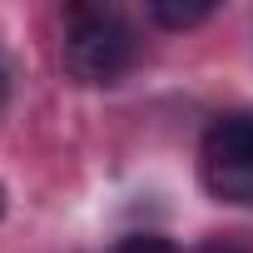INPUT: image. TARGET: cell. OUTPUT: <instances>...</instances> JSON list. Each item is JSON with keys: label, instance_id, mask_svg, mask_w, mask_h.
Masks as SVG:
<instances>
[{"label": "cell", "instance_id": "cell-1", "mask_svg": "<svg viewBox=\"0 0 253 253\" xmlns=\"http://www.w3.org/2000/svg\"><path fill=\"white\" fill-rule=\"evenodd\" d=\"M60 60H65V75L80 80V84H114L139 60L134 25L109 5H70Z\"/></svg>", "mask_w": 253, "mask_h": 253}, {"label": "cell", "instance_id": "cell-2", "mask_svg": "<svg viewBox=\"0 0 253 253\" xmlns=\"http://www.w3.org/2000/svg\"><path fill=\"white\" fill-rule=\"evenodd\" d=\"M199 179L218 204L253 209V114H218L204 129Z\"/></svg>", "mask_w": 253, "mask_h": 253}, {"label": "cell", "instance_id": "cell-3", "mask_svg": "<svg viewBox=\"0 0 253 253\" xmlns=\"http://www.w3.org/2000/svg\"><path fill=\"white\" fill-rule=\"evenodd\" d=\"M209 15H213L209 0H194V5H169V0H154V5H149V20H159V25H169V30H189V25H199V20H209Z\"/></svg>", "mask_w": 253, "mask_h": 253}, {"label": "cell", "instance_id": "cell-4", "mask_svg": "<svg viewBox=\"0 0 253 253\" xmlns=\"http://www.w3.org/2000/svg\"><path fill=\"white\" fill-rule=\"evenodd\" d=\"M114 253H179V248L169 238H159V233H129V238H119Z\"/></svg>", "mask_w": 253, "mask_h": 253}, {"label": "cell", "instance_id": "cell-5", "mask_svg": "<svg viewBox=\"0 0 253 253\" xmlns=\"http://www.w3.org/2000/svg\"><path fill=\"white\" fill-rule=\"evenodd\" d=\"M199 253H243V248H238V243H228V238H213V243H204Z\"/></svg>", "mask_w": 253, "mask_h": 253}, {"label": "cell", "instance_id": "cell-6", "mask_svg": "<svg viewBox=\"0 0 253 253\" xmlns=\"http://www.w3.org/2000/svg\"><path fill=\"white\" fill-rule=\"evenodd\" d=\"M5 94H10V70H5V60H0V104H5Z\"/></svg>", "mask_w": 253, "mask_h": 253}, {"label": "cell", "instance_id": "cell-7", "mask_svg": "<svg viewBox=\"0 0 253 253\" xmlns=\"http://www.w3.org/2000/svg\"><path fill=\"white\" fill-rule=\"evenodd\" d=\"M0 213H5V189H0Z\"/></svg>", "mask_w": 253, "mask_h": 253}]
</instances>
